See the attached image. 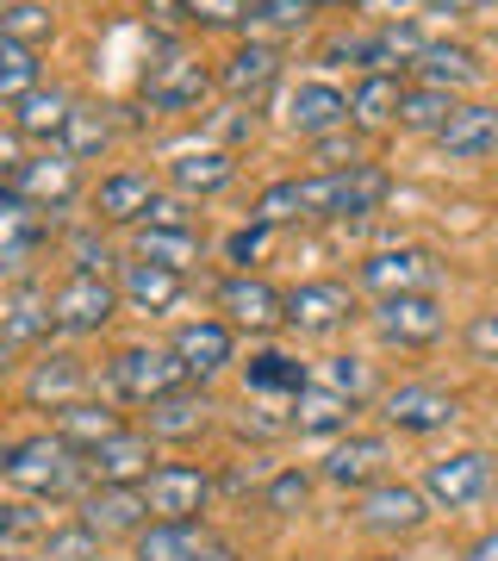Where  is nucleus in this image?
<instances>
[{
  "label": "nucleus",
  "mask_w": 498,
  "mask_h": 561,
  "mask_svg": "<svg viewBox=\"0 0 498 561\" xmlns=\"http://www.w3.org/2000/svg\"><path fill=\"white\" fill-rule=\"evenodd\" d=\"M393 201V169L356 162V169H305L299 175V225H361Z\"/></svg>",
  "instance_id": "nucleus-1"
},
{
  "label": "nucleus",
  "mask_w": 498,
  "mask_h": 561,
  "mask_svg": "<svg viewBox=\"0 0 498 561\" xmlns=\"http://www.w3.org/2000/svg\"><path fill=\"white\" fill-rule=\"evenodd\" d=\"M0 486L25 493V500H38V505H69L88 493V461L57 431H32V437L13 443V461H7V481Z\"/></svg>",
  "instance_id": "nucleus-2"
},
{
  "label": "nucleus",
  "mask_w": 498,
  "mask_h": 561,
  "mask_svg": "<svg viewBox=\"0 0 498 561\" xmlns=\"http://www.w3.org/2000/svg\"><path fill=\"white\" fill-rule=\"evenodd\" d=\"M138 88H143V106L150 113H194V106H206V94L219 81H212V62L199 57L194 44L150 32V62H143Z\"/></svg>",
  "instance_id": "nucleus-3"
},
{
  "label": "nucleus",
  "mask_w": 498,
  "mask_h": 561,
  "mask_svg": "<svg viewBox=\"0 0 498 561\" xmlns=\"http://www.w3.org/2000/svg\"><path fill=\"white\" fill-rule=\"evenodd\" d=\"M106 393L100 400L113 405H150L162 400V393H175V387H187V375H181V362L169 356V343H125V350H113L106 356V368L94 375Z\"/></svg>",
  "instance_id": "nucleus-4"
},
{
  "label": "nucleus",
  "mask_w": 498,
  "mask_h": 561,
  "mask_svg": "<svg viewBox=\"0 0 498 561\" xmlns=\"http://www.w3.org/2000/svg\"><path fill=\"white\" fill-rule=\"evenodd\" d=\"M418 493L430 512H479L498 493V456L493 449H449V456L424 461Z\"/></svg>",
  "instance_id": "nucleus-5"
},
{
  "label": "nucleus",
  "mask_w": 498,
  "mask_h": 561,
  "mask_svg": "<svg viewBox=\"0 0 498 561\" xmlns=\"http://www.w3.org/2000/svg\"><path fill=\"white\" fill-rule=\"evenodd\" d=\"M88 393H94V362L81 350H62V343H44L20 375V400L32 412H62V405L88 400Z\"/></svg>",
  "instance_id": "nucleus-6"
},
{
  "label": "nucleus",
  "mask_w": 498,
  "mask_h": 561,
  "mask_svg": "<svg viewBox=\"0 0 498 561\" xmlns=\"http://www.w3.org/2000/svg\"><path fill=\"white\" fill-rule=\"evenodd\" d=\"M131 561H243V549L219 537L212 518H150L131 537Z\"/></svg>",
  "instance_id": "nucleus-7"
},
{
  "label": "nucleus",
  "mask_w": 498,
  "mask_h": 561,
  "mask_svg": "<svg viewBox=\"0 0 498 561\" xmlns=\"http://www.w3.org/2000/svg\"><path fill=\"white\" fill-rule=\"evenodd\" d=\"M356 287L331 275H312L280 294V331H299V337H337L343 324L356 319Z\"/></svg>",
  "instance_id": "nucleus-8"
},
{
  "label": "nucleus",
  "mask_w": 498,
  "mask_h": 561,
  "mask_svg": "<svg viewBox=\"0 0 498 561\" xmlns=\"http://www.w3.org/2000/svg\"><path fill=\"white\" fill-rule=\"evenodd\" d=\"M437 518L430 512V500L418 493V481H374L368 493H356V530L361 537H380V542H405L418 537L424 524Z\"/></svg>",
  "instance_id": "nucleus-9"
},
{
  "label": "nucleus",
  "mask_w": 498,
  "mask_h": 561,
  "mask_svg": "<svg viewBox=\"0 0 498 561\" xmlns=\"http://www.w3.org/2000/svg\"><path fill=\"white\" fill-rule=\"evenodd\" d=\"M119 312L125 306H119L113 275H62L50 287V324H57V337H100Z\"/></svg>",
  "instance_id": "nucleus-10"
},
{
  "label": "nucleus",
  "mask_w": 498,
  "mask_h": 561,
  "mask_svg": "<svg viewBox=\"0 0 498 561\" xmlns=\"http://www.w3.org/2000/svg\"><path fill=\"white\" fill-rule=\"evenodd\" d=\"M386 474H393V431H349V437L324 443L319 456V481L337 493H368Z\"/></svg>",
  "instance_id": "nucleus-11"
},
{
  "label": "nucleus",
  "mask_w": 498,
  "mask_h": 561,
  "mask_svg": "<svg viewBox=\"0 0 498 561\" xmlns=\"http://www.w3.org/2000/svg\"><path fill=\"white\" fill-rule=\"evenodd\" d=\"M356 287L374 294V300H393V294H442V262L418 243H393V250H374V256L356 262Z\"/></svg>",
  "instance_id": "nucleus-12"
},
{
  "label": "nucleus",
  "mask_w": 498,
  "mask_h": 561,
  "mask_svg": "<svg viewBox=\"0 0 498 561\" xmlns=\"http://www.w3.org/2000/svg\"><path fill=\"white\" fill-rule=\"evenodd\" d=\"M280 76H287V57H280V44H268V38H238L219 62H212L219 94L224 101H243V106H262L280 88Z\"/></svg>",
  "instance_id": "nucleus-13"
},
{
  "label": "nucleus",
  "mask_w": 498,
  "mask_h": 561,
  "mask_svg": "<svg viewBox=\"0 0 498 561\" xmlns=\"http://www.w3.org/2000/svg\"><path fill=\"white\" fill-rule=\"evenodd\" d=\"M374 405H380V424L398 431V437H437V431H449L461 419V400L437 381H398Z\"/></svg>",
  "instance_id": "nucleus-14"
},
{
  "label": "nucleus",
  "mask_w": 498,
  "mask_h": 561,
  "mask_svg": "<svg viewBox=\"0 0 498 561\" xmlns=\"http://www.w3.org/2000/svg\"><path fill=\"white\" fill-rule=\"evenodd\" d=\"M50 250V219L0 181V287L7 280H38V262Z\"/></svg>",
  "instance_id": "nucleus-15"
},
{
  "label": "nucleus",
  "mask_w": 498,
  "mask_h": 561,
  "mask_svg": "<svg viewBox=\"0 0 498 561\" xmlns=\"http://www.w3.org/2000/svg\"><path fill=\"white\" fill-rule=\"evenodd\" d=\"M368 319L386 350H430L449 331V306H442V294H393V300H374Z\"/></svg>",
  "instance_id": "nucleus-16"
},
{
  "label": "nucleus",
  "mask_w": 498,
  "mask_h": 561,
  "mask_svg": "<svg viewBox=\"0 0 498 561\" xmlns=\"http://www.w3.org/2000/svg\"><path fill=\"white\" fill-rule=\"evenodd\" d=\"M169 356L181 362V375H187V387H212L219 375H231L238 368V331L212 312V319H187L169 337Z\"/></svg>",
  "instance_id": "nucleus-17"
},
{
  "label": "nucleus",
  "mask_w": 498,
  "mask_h": 561,
  "mask_svg": "<svg viewBox=\"0 0 498 561\" xmlns=\"http://www.w3.org/2000/svg\"><path fill=\"white\" fill-rule=\"evenodd\" d=\"M157 194H162V175H150V169H106L88 187V219L106 225V231H138Z\"/></svg>",
  "instance_id": "nucleus-18"
},
{
  "label": "nucleus",
  "mask_w": 498,
  "mask_h": 561,
  "mask_svg": "<svg viewBox=\"0 0 498 561\" xmlns=\"http://www.w3.org/2000/svg\"><path fill=\"white\" fill-rule=\"evenodd\" d=\"M7 187H13L32 213L57 219V213H69V206L81 201V162H69L57 144H50V150H32V157L20 162V175L7 181Z\"/></svg>",
  "instance_id": "nucleus-19"
},
{
  "label": "nucleus",
  "mask_w": 498,
  "mask_h": 561,
  "mask_svg": "<svg viewBox=\"0 0 498 561\" xmlns=\"http://www.w3.org/2000/svg\"><path fill=\"white\" fill-rule=\"evenodd\" d=\"M219 424V405H212V387H175V393H162V400L143 405V431L150 443H169V449H187L199 443L206 431Z\"/></svg>",
  "instance_id": "nucleus-20"
},
{
  "label": "nucleus",
  "mask_w": 498,
  "mask_h": 561,
  "mask_svg": "<svg viewBox=\"0 0 498 561\" xmlns=\"http://www.w3.org/2000/svg\"><path fill=\"white\" fill-rule=\"evenodd\" d=\"M212 306H219V319L231 324V331H250V337H275L280 331V287L268 275H224L219 287H212Z\"/></svg>",
  "instance_id": "nucleus-21"
},
{
  "label": "nucleus",
  "mask_w": 498,
  "mask_h": 561,
  "mask_svg": "<svg viewBox=\"0 0 498 561\" xmlns=\"http://www.w3.org/2000/svg\"><path fill=\"white\" fill-rule=\"evenodd\" d=\"M81 461H88V486H143L150 468L162 461V449L150 443L143 424H125V431H113L106 443H94Z\"/></svg>",
  "instance_id": "nucleus-22"
},
{
  "label": "nucleus",
  "mask_w": 498,
  "mask_h": 561,
  "mask_svg": "<svg viewBox=\"0 0 498 561\" xmlns=\"http://www.w3.org/2000/svg\"><path fill=\"white\" fill-rule=\"evenodd\" d=\"M238 181V157L219 150V144H187L175 157H162V187L181 194V201H219L224 187Z\"/></svg>",
  "instance_id": "nucleus-23"
},
{
  "label": "nucleus",
  "mask_w": 498,
  "mask_h": 561,
  "mask_svg": "<svg viewBox=\"0 0 498 561\" xmlns=\"http://www.w3.org/2000/svg\"><path fill=\"white\" fill-rule=\"evenodd\" d=\"M150 518H206L212 512V474L199 461H157L143 481Z\"/></svg>",
  "instance_id": "nucleus-24"
},
{
  "label": "nucleus",
  "mask_w": 498,
  "mask_h": 561,
  "mask_svg": "<svg viewBox=\"0 0 498 561\" xmlns=\"http://www.w3.org/2000/svg\"><path fill=\"white\" fill-rule=\"evenodd\" d=\"M280 125L293 131V138H331V131H343L349 125V88H337V81H293L287 88V101H280Z\"/></svg>",
  "instance_id": "nucleus-25"
},
{
  "label": "nucleus",
  "mask_w": 498,
  "mask_h": 561,
  "mask_svg": "<svg viewBox=\"0 0 498 561\" xmlns=\"http://www.w3.org/2000/svg\"><path fill=\"white\" fill-rule=\"evenodd\" d=\"M0 337L13 343V350H32L38 356L44 343L57 337V324H50V287L44 280H7L0 287Z\"/></svg>",
  "instance_id": "nucleus-26"
},
{
  "label": "nucleus",
  "mask_w": 498,
  "mask_h": 561,
  "mask_svg": "<svg viewBox=\"0 0 498 561\" xmlns=\"http://www.w3.org/2000/svg\"><path fill=\"white\" fill-rule=\"evenodd\" d=\"M69 518H81L100 542H113V537L131 542L150 524V505H143V486H88Z\"/></svg>",
  "instance_id": "nucleus-27"
},
{
  "label": "nucleus",
  "mask_w": 498,
  "mask_h": 561,
  "mask_svg": "<svg viewBox=\"0 0 498 561\" xmlns=\"http://www.w3.org/2000/svg\"><path fill=\"white\" fill-rule=\"evenodd\" d=\"M449 162H486L498 157V101H455V113L442 119L430 138Z\"/></svg>",
  "instance_id": "nucleus-28"
},
{
  "label": "nucleus",
  "mask_w": 498,
  "mask_h": 561,
  "mask_svg": "<svg viewBox=\"0 0 498 561\" xmlns=\"http://www.w3.org/2000/svg\"><path fill=\"white\" fill-rule=\"evenodd\" d=\"M412 81L418 88H442V94H467V88H479L486 81V62H479L474 44H461V38H430L418 50V62H412Z\"/></svg>",
  "instance_id": "nucleus-29"
},
{
  "label": "nucleus",
  "mask_w": 498,
  "mask_h": 561,
  "mask_svg": "<svg viewBox=\"0 0 498 561\" xmlns=\"http://www.w3.org/2000/svg\"><path fill=\"white\" fill-rule=\"evenodd\" d=\"M312 387V362H299L293 350H280V343H262V350H250V362H243V393L250 400H299Z\"/></svg>",
  "instance_id": "nucleus-30"
},
{
  "label": "nucleus",
  "mask_w": 498,
  "mask_h": 561,
  "mask_svg": "<svg viewBox=\"0 0 498 561\" xmlns=\"http://www.w3.org/2000/svg\"><path fill=\"white\" fill-rule=\"evenodd\" d=\"M113 287H119L125 312H175V306L187 300V275L157 268V262H138V256H125L119 268H113Z\"/></svg>",
  "instance_id": "nucleus-31"
},
{
  "label": "nucleus",
  "mask_w": 498,
  "mask_h": 561,
  "mask_svg": "<svg viewBox=\"0 0 498 561\" xmlns=\"http://www.w3.org/2000/svg\"><path fill=\"white\" fill-rule=\"evenodd\" d=\"M356 412H361L356 400H343V393H331V387L312 381L299 400H287V431L305 437V443H337V437L356 431Z\"/></svg>",
  "instance_id": "nucleus-32"
},
{
  "label": "nucleus",
  "mask_w": 498,
  "mask_h": 561,
  "mask_svg": "<svg viewBox=\"0 0 498 561\" xmlns=\"http://www.w3.org/2000/svg\"><path fill=\"white\" fill-rule=\"evenodd\" d=\"M69 106H76V94H69V88L38 81L32 94H20V101L7 106V125H13L32 150H50V144L62 138V125H69Z\"/></svg>",
  "instance_id": "nucleus-33"
},
{
  "label": "nucleus",
  "mask_w": 498,
  "mask_h": 561,
  "mask_svg": "<svg viewBox=\"0 0 498 561\" xmlns=\"http://www.w3.org/2000/svg\"><path fill=\"white\" fill-rule=\"evenodd\" d=\"M125 256L175 268V275H194L199 262H206V238H199V225H138Z\"/></svg>",
  "instance_id": "nucleus-34"
},
{
  "label": "nucleus",
  "mask_w": 498,
  "mask_h": 561,
  "mask_svg": "<svg viewBox=\"0 0 498 561\" xmlns=\"http://www.w3.org/2000/svg\"><path fill=\"white\" fill-rule=\"evenodd\" d=\"M119 144V119H113V106H100V101H76L69 106V125H62V138H57V150L69 162H94V157H106Z\"/></svg>",
  "instance_id": "nucleus-35"
},
{
  "label": "nucleus",
  "mask_w": 498,
  "mask_h": 561,
  "mask_svg": "<svg viewBox=\"0 0 498 561\" xmlns=\"http://www.w3.org/2000/svg\"><path fill=\"white\" fill-rule=\"evenodd\" d=\"M50 431H57L69 449H81V456H88L94 443H106L113 431H125V412H119L113 400H94V393H88V400H76V405H62V412H50Z\"/></svg>",
  "instance_id": "nucleus-36"
},
{
  "label": "nucleus",
  "mask_w": 498,
  "mask_h": 561,
  "mask_svg": "<svg viewBox=\"0 0 498 561\" xmlns=\"http://www.w3.org/2000/svg\"><path fill=\"white\" fill-rule=\"evenodd\" d=\"M398 94H405V76H356L349 81V125L386 131L398 119Z\"/></svg>",
  "instance_id": "nucleus-37"
},
{
  "label": "nucleus",
  "mask_w": 498,
  "mask_h": 561,
  "mask_svg": "<svg viewBox=\"0 0 498 561\" xmlns=\"http://www.w3.org/2000/svg\"><path fill=\"white\" fill-rule=\"evenodd\" d=\"M312 381L331 387V393H343V400H356V405H368V400H380V393H386V387H380V375H374V362L356 356V350H337V356L312 362Z\"/></svg>",
  "instance_id": "nucleus-38"
},
{
  "label": "nucleus",
  "mask_w": 498,
  "mask_h": 561,
  "mask_svg": "<svg viewBox=\"0 0 498 561\" xmlns=\"http://www.w3.org/2000/svg\"><path fill=\"white\" fill-rule=\"evenodd\" d=\"M62 262H69V275H113L119 268V243L106 238V225H94V219H81V225H69L62 231Z\"/></svg>",
  "instance_id": "nucleus-39"
},
{
  "label": "nucleus",
  "mask_w": 498,
  "mask_h": 561,
  "mask_svg": "<svg viewBox=\"0 0 498 561\" xmlns=\"http://www.w3.org/2000/svg\"><path fill=\"white\" fill-rule=\"evenodd\" d=\"M0 38L44 50L57 38V0H0Z\"/></svg>",
  "instance_id": "nucleus-40"
},
{
  "label": "nucleus",
  "mask_w": 498,
  "mask_h": 561,
  "mask_svg": "<svg viewBox=\"0 0 498 561\" xmlns=\"http://www.w3.org/2000/svg\"><path fill=\"white\" fill-rule=\"evenodd\" d=\"M449 113H455V94L405 81V94H398V119H393V125H398V131H412V138H437Z\"/></svg>",
  "instance_id": "nucleus-41"
},
{
  "label": "nucleus",
  "mask_w": 498,
  "mask_h": 561,
  "mask_svg": "<svg viewBox=\"0 0 498 561\" xmlns=\"http://www.w3.org/2000/svg\"><path fill=\"white\" fill-rule=\"evenodd\" d=\"M50 505H38V500H25V493H7L0 500V549L13 556V549H38V537L50 530Z\"/></svg>",
  "instance_id": "nucleus-42"
},
{
  "label": "nucleus",
  "mask_w": 498,
  "mask_h": 561,
  "mask_svg": "<svg viewBox=\"0 0 498 561\" xmlns=\"http://www.w3.org/2000/svg\"><path fill=\"white\" fill-rule=\"evenodd\" d=\"M312 493H319V474H305V468H268L262 512L268 518H299V512H312Z\"/></svg>",
  "instance_id": "nucleus-43"
},
{
  "label": "nucleus",
  "mask_w": 498,
  "mask_h": 561,
  "mask_svg": "<svg viewBox=\"0 0 498 561\" xmlns=\"http://www.w3.org/2000/svg\"><path fill=\"white\" fill-rule=\"evenodd\" d=\"M32 561H106V542H100L81 518H57V524L38 537Z\"/></svg>",
  "instance_id": "nucleus-44"
},
{
  "label": "nucleus",
  "mask_w": 498,
  "mask_h": 561,
  "mask_svg": "<svg viewBox=\"0 0 498 561\" xmlns=\"http://www.w3.org/2000/svg\"><path fill=\"white\" fill-rule=\"evenodd\" d=\"M312 25V0H250V38H262V32H275V38H293V32H305Z\"/></svg>",
  "instance_id": "nucleus-45"
},
{
  "label": "nucleus",
  "mask_w": 498,
  "mask_h": 561,
  "mask_svg": "<svg viewBox=\"0 0 498 561\" xmlns=\"http://www.w3.org/2000/svg\"><path fill=\"white\" fill-rule=\"evenodd\" d=\"M275 225H256V219H243L238 231H231V238L219 243V256L231 262V275H250V268H256V262H268V250H275Z\"/></svg>",
  "instance_id": "nucleus-46"
},
{
  "label": "nucleus",
  "mask_w": 498,
  "mask_h": 561,
  "mask_svg": "<svg viewBox=\"0 0 498 561\" xmlns=\"http://www.w3.org/2000/svg\"><path fill=\"white\" fill-rule=\"evenodd\" d=\"M262 131V113L256 106H243V101H224L212 119H206V144H219V150H231L238 157V144H250Z\"/></svg>",
  "instance_id": "nucleus-47"
},
{
  "label": "nucleus",
  "mask_w": 498,
  "mask_h": 561,
  "mask_svg": "<svg viewBox=\"0 0 498 561\" xmlns=\"http://www.w3.org/2000/svg\"><path fill=\"white\" fill-rule=\"evenodd\" d=\"M181 20L194 32H243L250 25V0H181Z\"/></svg>",
  "instance_id": "nucleus-48"
},
{
  "label": "nucleus",
  "mask_w": 498,
  "mask_h": 561,
  "mask_svg": "<svg viewBox=\"0 0 498 561\" xmlns=\"http://www.w3.org/2000/svg\"><path fill=\"white\" fill-rule=\"evenodd\" d=\"M250 219H256V225H275V231L299 225V175L268 181V187L256 194V206H250Z\"/></svg>",
  "instance_id": "nucleus-49"
},
{
  "label": "nucleus",
  "mask_w": 498,
  "mask_h": 561,
  "mask_svg": "<svg viewBox=\"0 0 498 561\" xmlns=\"http://www.w3.org/2000/svg\"><path fill=\"white\" fill-rule=\"evenodd\" d=\"M461 350L479 368H498V306H479L474 319L461 324Z\"/></svg>",
  "instance_id": "nucleus-50"
},
{
  "label": "nucleus",
  "mask_w": 498,
  "mask_h": 561,
  "mask_svg": "<svg viewBox=\"0 0 498 561\" xmlns=\"http://www.w3.org/2000/svg\"><path fill=\"white\" fill-rule=\"evenodd\" d=\"M356 162H368L356 125H343L331 138H312V169H356Z\"/></svg>",
  "instance_id": "nucleus-51"
},
{
  "label": "nucleus",
  "mask_w": 498,
  "mask_h": 561,
  "mask_svg": "<svg viewBox=\"0 0 498 561\" xmlns=\"http://www.w3.org/2000/svg\"><path fill=\"white\" fill-rule=\"evenodd\" d=\"M238 431L243 437H256V443H275V437H287V419H268V400H256V405H243L238 412Z\"/></svg>",
  "instance_id": "nucleus-52"
},
{
  "label": "nucleus",
  "mask_w": 498,
  "mask_h": 561,
  "mask_svg": "<svg viewBox=\"0 0 498 561\" xmlns=\"http://www.w3.org/2000/svg\"><path fill=\"white\" fill-rule=\"evenodd\" d=\"M143 225H199V219H194V201H181V194L162 187L157 201H150V213H143Z\"/></svg>",
  "instance_id": "nucleus-53"
},
{
  "label": "nucleus",
  "mask_w": 498,
  "mask_h": 561,
  "mask_svg": "<svg viewBox=\"0 0 498 561\" xmlns=\"http://www.w3.org/2000/svg\"><path fill=\"white\" fill-rule=\"evenodd\" d=\"M25 157H32V144H25L20 131H13V125L0 119V181L20 175V162H25Z\"/></svg>",
  "instance_id": "nucleus-54"
},
{
  "label": "nucleus",
  "mask_w": 498,
  "mask_h": 561,
  "mask_svg": "<svg viewBox=\"0 0 498 561\" xmlns=\"http://www.w3.org/2000/svg\"><path fill=\"white\" fill-rule=\"evenodd\" d=\"M143 7H150V20H157V38H175L181 25V0H143Z\"/></svg>",
  "instance_id": "nucleus-55"
},
{
  "label": "nucleus",
  "mask_w": 498,
  "mask_h": 561,
  "mask_svg": "<svg viewBox=\"0 0 498 561\" xmlns=\"http://www.w3.org/2000/svg\"><path fill=\"white\" fill-rule=\"evenodd\" d=\"M356 7L374 20H412V7H424V0H356Z\"/></svg>",
  "instance_id": "nucleus-56"
},
{
  "label": "nucleus",
  "mask_w": 498,
  "mask_h": 561,
  "mask_svg": "<svg viewBox=\"0 0 498 561\" xmlns=\"http://www.w3.org/2000/svg\"><path fill=\"white\" fill-rule=\"evenodd\" d=\"M461 561H498V524H493V530H479V537L461 549Z\"/></svg>",
  "instance_id": "nucleus-57"
},
{
  "label": "nucleus",
  "mask_w": 498,
  "mask_h": 561,
  "mask_svg": "<svg viewBox=\"0 0 498 561\" xmlns=\"http://www.w3.org/2000/svg\"><path fill=\"white\" fill-rule=\"evenodd\" d=\"M430 13H449V20H461V13H479V7H493V0H424Z\"/></svg>",
  "instance_id": "nucleus-58"
},
{
  "label": "nucleus",
  "mask_w": 498,
  "mask_h": 561,
  "mask_svg": "<svg viewBox=\"0 0 498 561\" xmlns=\"http://www.w3.org/2000/svg\"><path fill=\"white\" fill-rule=\"evenodd\" d=\"M13 368H20V350H13V343L0 337V387L13 381Z\"/></svg>",
  "instance_id": "nucleus-59"
},
{
  "label": "nucleus",
  "mask_w": 498,
  "mask_h": 561,
  "mask_svg": "<svg viewBox=\"0 0 498 561\" xmlns=\"http://www.w3.org/2000/svg\"><path fill=\"white\" fill-rule=\"evenodd\" d=\"M7 461H13V443L0 437V481H7Z\"/></svg>",
  "instance_id": "nucleus-60"
},
{
  "label": "nucleus",
  "mask_w": 498,
  "mask_h": 561,
  "mask_svg": "<svg viewBox=\"0 0 498 561\" xmlns=\"http://www.w3.org/2000/svg\"><path fill=\"white\" fill-rule=\"evenodd\" d=\"M331 7H356V0H312V13H331Z\"/></svg>",
  "instance_id": "nucleus-61"
},
{
  "label": "nucleus",
  "mask_w": 498,
  "mask_h": 561,
  "mask_svg": "<svg viewBox=\"0 0 498 561\" xmlns=\"http://www.w3.org/2000/svg\"><path fill=\"white\" fill-rule=\"evenodd\" d=\"M374 561H412V556H398V549H393V556H374Z\"/></svg>",
  "instance_id": "nucleus-62"
},
{
  "label": "nucleus",
  "mask_w": 498,
  "mask_h": 561,
  "mask_svg": "<svg viewBox=\"0 0 498 561\" xmlns=\"http://www.w3.org/2000/svg\"><path fill=\"white\" fill-rule=\"evenodd\" d=\"M0 561H32V556H0Z\"/></svg>",
  "instance_id": "nucleus-63"
}]
</instances>
